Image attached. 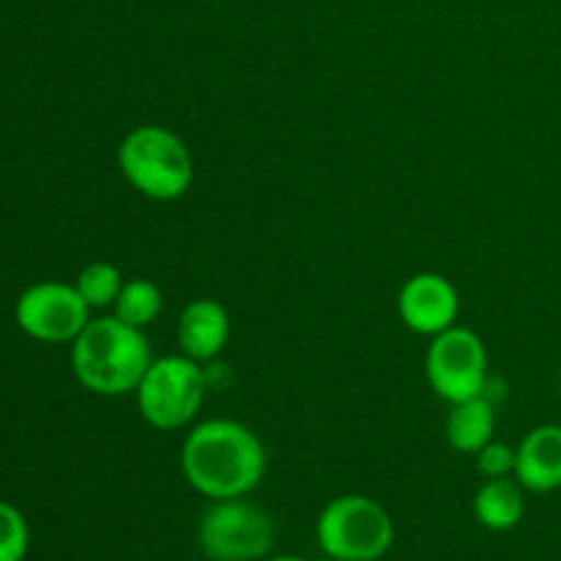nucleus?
<instances>
[{"mask_svg":"<svg viewBox=\"0 0 561 561\" xmlns=\"http://www.w3.org/2000/svg\"><path fill=\"white\" fill-rule=\"evenodd\" d=\"M526 488L515 477L488 480L474 496V515L485 529L510 531L524 520Z\"/></svg>","mask_w":561,"mask_h":561,"instance_id":"ddd939ff","label":"nucleus"},{"mask_svg":"<svg viewBox=\"0 0 561 561\" xmlns=\"http://www.w3.org/2000/svg\"><path fill=\"white\" fill-rule=\"evenodd\" d=\"M14 318L16 327L27 337L38 340V343L60 345L75 343L80 337V332L91 321V307L85 305L75 285L44 279V283L22 290L14 307Z\"/></svg>","mask_w":561,"mask_h":561,"instance_id":"6e6552de","label":"nucleus"},{"mask_svg":"<svg viewBox=\"0 0 561 561\" xmlns=\"http://www.w3.org/2000/svg\"><path fill=\"white\" fill-rule=\"evenodd\" d=\"M186 482L211 502L244 499L266 477V449L247 425L208 420L190 431L181 447Z\"/></svg>","mask_w":561,"mask_h":561,"instance_id":"f257e3e1","label":"nucleus"},{"mask_svg":"<svg viewBox=\"0 0 561 561\" xmlns=\"http://www.w3.org/2000/svg\"><path fill=\"white\" fill-rule=\"evenodd\" d=\"M274 540L272 515L244 499H219L197 526V542L211 561H261L272 553Z\"/></svg>","mask_w":561,"mask_h":561,"instance_id":"423d86ee","label":"nucleus"},{"mask_svg":"<svg viewBox=\"0 0 561 561\" xmlns=\"http://www.w3.org/2000/svg\"><path fill=\"white\" fill-rule=\"evenodd\" d=\"M179 345L181 354L190 359L214 362L222 348L228 345L230 337V318L219 301L214 299H195L181 310L179 316Z\"/></svg>","mask_w":561,"mask_h":561,"instance_id":"9d476101","label":"nucleus"},{"mask_svg":"<svg viewBox=\"0 0 561 561\" xmlns=\"http://www.w3.org/2000/svg\"><path fill=\"white\" fill-rule=\"evenodd\" d=\"M493 431H496V403L485 394L453 403L447 416L449 447L463 455H477L488 442H493Z\"/></svg>","mask_w":561,"mask_h":561,"instance_id":"f8f14e48","label":"nucleus"},{"mask_svg":"<svg viewBox=\"0 0 561 561\" xmlns=\"http://www.w3.org/2000/svg\"><path fill=\"white\" fill-rule=\"evenodd\" d=\"M206 373L190 356H159L137 383V409L151 427L164 433L181 431L195 420L206 398Z\"/></svg>","mask_w":561,"mask_h":561,"instance_id":"39448f33","label":"nucleus"},{"mask_svg":"<svg viewBox=\"0 0 561 561\" xmlns=\"http://www.w3.org/2000/svg\"><path fill=\"white\" fill-rule=\"evenodd\" d=\"M477 469L488 477V480H496V477H515V449L507 444L488 442L485 447L477 453Z\"/></svg>","mask_w":561,"mask_h":561,"instance_id":"f3484780","label":"nucleus"},{"mask_svg":"<svg viewBox=\"0 0 561 561\" xmlns=\"http://www.w3.org/2000/svg\"><path fill=\"white\" fill-rule=\"evenodd\" d=\"M118 168L140 195L159 203L184 197L195 181V159L186 142L157 124L137 126L121 140Z\"/></svg>","mask_w":561,"mask_h":561,"instance_id":"7ed1b4c3","label":"nucleus"},{"mask_svg":"<svg viewBox=\"0 0 561 561\" xmlns=\"http://www.w3.org/2000/svg\"><path fill=\"white\" fill-rule=\"evenodd\" d=\"M75 288L80 290V296L85 299V305L91 310H104V307H113L118 301L121 288H124V277H121V272L113 263L93 261L77 274Z\"/></svg>","mask_w":561,"mask_h":561,"instance_id":"2eb2a0df","label":"nucleus"},{"mask_svg":"<svg viewBox=\"0 0 561 561\" xmlns=\"http://www.w3.org/2000/svg\"><path fill=\"white\" fill-rule=\"evenodd\" d=\"M318 546L334 561H378L394 542L392 515L370 496H337L318 515Z\"/></svg>","mask_w":561,"mask_h":561,"instance_id":"20e7f679","label":"nucleus"},{"mask_svg":"<svg viewBox=\"0 0 561 561\" xmlns=\"http://www.w3.org/2000/svg\"><path fill=\"white\" fill-rule=\"evenodd\" d=\"M515 480L529 493L561 488V425H540L515 449Z\"/></svg>","mask_w":561,"mask_h":561,"instance_id":"9b49d317","label":"nucleus"},{"mask_svg":"<svg viewBox=\"0 0 561 561\" xmlns=\"http://www.w3.org/2000/svg\"><path fill=\"white\" fill-rule=\"evenodd\" d=\"M261 561H307V559L294 557V553H279V557H266V559H261Z\"/></svg>","mask_w":561,"mask_h":561,"instance_id":"a211bd4d","label":"nucleus"},{"mask_svg":"<svg viewBox=\"0 0 561 561\" xmlns=\"http://www.w3.org/2000/svg\"><path fill=\"white\" fill-rule=\"evenodd\" d=\"M425 373L433 392L447 403L480 398L488 387V354L480 334L455 323L436 334L425 356Z\"/></svg>","mask_w":561,"mask_h":561,"instance_id":"0eeeda50","label":"nucleus"},{"mask_svg":"<svg viewBox=\"0 0 561 561\" xmlns=\"http://www.w3.org/2000/svg\"><path fill=\"white\" fill-rule=\"evenodd\" d=\"M31 546L27 520L14 504L0 502V561H22Z\"/></svg>","mask_w":561,"mask_h":561,"instance_id":"dca6fc26","label":"nucleus"},{"mask_svg":"<svg viewBox=\"0 0 561 561\" xmlns=\"http://www.w3.org/2000/svg\"><path fill=\"white\" fill-rule=\"evenodd\" d=\"M162 301V290L151 279L135 277L129 283H124V288H121L118 301L113 305V316H118L129 327L146 329L148 323H153L159 318Z\"/></svg>","mask_w":561,"mask_h":561,"instance_id":"4468645a","label":"nucleus"},{"mask_svg":"<svg viewBox=\"0 0 561 561\" xmlns=\"http://www.w3.org/2000/svg\"><path fill=\"white\" fill-rule=\"evenodd\" d=\"M151 362L146 332L129 327L118 316L91 318L71 343V370L77 381L102 398L135 392Z\"/></svg>","mask_w":561,"mask_h":561,"instance_id":"f03ea898","label":"nucleus"},{"mask_svg":"<svg viewBox=\"0 0 561 561\" xmlns=\"http://www.w3.org/2000/svg\"><path fill=\"white\" fill-rule=\"evenodd\" d=\"M398 312L405 327L425 337L447 332L458 323L460 296L447 277L436 272H422L405 279L398 296Z\"/></svg>","mask_w":561,"mask_h":561,"instance_id":"1a4fd4ad","label":"nucleus"}]
</instances>
